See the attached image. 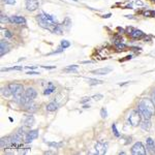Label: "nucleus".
<instances>
[{
    "label": "nucleus",
    "mask_w": 155,
    "mask_h": 155,
    "mask_svg": "<svg viewBox=\"0 0 155 155\" xmlns=\"http://www.w3.org/2000/svg\"><path fill=\"white\" fill-rule=\"evenodd\" d=\"M152 98H153V100L155 101V91L153 92V94H152Z\"/></svg>",
    "instance_id": "603ef678"
},
{
    "label": "nucleus",
    "mask_w": 155,
    "mask_h": 155,
    "mask_svg": "<svg viewBox=\"0 0 155 155\" xmlns=\"http://www.w3.org/2000/svg\"><path fill=\"white\" fill-rule=\"evenodd\" d=\"M152 1H155V0H152Z\"/></svg>",
    "instance_id": "6e6d98bb"
},
{
    "label": "nucleus",
    "mask_w": 155,
    "mask_h": 155,
    "mask_svg": "<svg viewBox=\"0 0 155 155\" xmlns=\"http://www.w3.org/2000/svg\"><path fill=\"white\" fill-rule=\"evenodd\" d=\"M38 1L37 0H25V6L28 12H34L38 8Z\"/></svg>",
    "instance_id": "39448f33"
},
{
    "label": "nucleus",
    "mask_w": 155,
    "mask_h": 155,
    "mask_svg": "<svg viewBox=\"0 0 155 155\" xmlns=\"http://www.w3.org/2000/svg\"><path fill=\"white\" fill-rule=\"evenodd\" d=\"M119 154H120V155H122V154H125V152H124V151H122V152H120Z\"/></svg>",
    "instance_id": "864d4df0"
},
{
    "label": "nucleus",
    "mask_w": 155,
    "mask_h": 155,
    "mask_svg": "<svg viewBox=\"0 0 155 155\" xmlns=\"http://www.w3.org/2000/svg\"><path fill=\"white\" fill-rule=\"evenodd\" d=\"M42 67L47 68V69H53V68H55V66H42Z\"/></svg>",
    "instance_id": "09e8293b"
},
{
    "label": "nucleus",
    "mask_w": 155,
    "mask_h": 155,
    "mask_svg": "<svg viewBox=\"0 0 155 155\" xmlns=\"http://www.w3.org/2000/svg\"><path fill=\"white\" fill-rule=\"evenodd\" d=\"M61 48L62 49H67L70 47V42H69L68 41H65V39H63V41H61Z\"/></svg>",
    "instance_id": "cd10ccee"
},
{
    "label": "nucleus",
    "mask_w": 155,
    "mask_h": 155,
    "mask_svg": "<svg viewBox=\"0 0 155 155\" xmlns=\"http://www.w3.org/2000/svg\"><path fill=\"white\" fill-rule=\"evenodd\" d=\"M34 123H35V119H34V117L32 116V115H30V116H27L26 119L24 120V125L27 126V127H31Z\"/></svg>",
    "instance_id": "dca6fc26"
},
{
    "label": "nucleus",
    "mask_w": 155,
    "mask_h": 155,
    "mask_svg": "<svg viewBox=\"0 0 155 155\" xmlns=\"http://www.w3.org/2000/svg\"><path fill=\"white\" fill-rule=\"evenodd\" d=\"M46 144L48 145V146L52 147V148H61L63 146V143L60 142V143H56V142H46Z\"/></svg>",
    "instance_id": "5701e85b"
},
{
    "label": "nucleus",
    "mask_w": 155,
    "mask_h": 155,
    "mask_svg": "<svg viewBox=\"0 0 155 155\" xmlns=\"http://www.w3.org/2000/svg\"><path fill=\"white\" fill-rule=\"evenodd\" d=\"M128 122L131 124L132 126H138L141 123V115L139 114L138 111H132L129 114L128 117Z\"/></svg>",
    "instance_id": "7ed1b4c3"
},
{
    "label": "nucleus",
    "mask_w": 155,
    "mask_h": 155,
    "mask_svg": "<svg viewBox=\"0 0 155 155\" xmlns=\"http://www.w3.org/2000/svg\"><path fill=\"white\" fill-rule=\"evenodd\" d=\"M117 31L119 33H125V29H123L121 27H117Z\"/></svg>",
    "instance_id": "ea45409f"
},
{
    "label": "nucleus",
    "mask_w": 155,
    "mask_h": 155,
    "mask_svg": "<svg viewBox=\"0 0 155 155\" xmlns=\"http://www.w3.org/2000/svg\"><path fill=\"white\" fill-rule=\"evenodd\" d=\"M89 108H90V104H86V103L84 104V109H89Z\"/></svg>",
    "instance_id": "3c124183"
},
{
    "label": "nucleus",
    "mask_w": 155,
    "mask_h": 155,
    "mask_svg": "<svg viewBox=\"0 0 155 155\" xmlns=\"http://www.w3.org/2000/svg\"><path fill=\"white\" fill-rule=\"evenodd\" d=\"M25 109H26V111L27 112H29V113H34V112H35L36 111V110H37V106H36V104L35 103H34V102H29L28 104H27V106H25Z\"/></svg>",
    "instance_id": "f3484780"
},
{
    "label": "nucleus",
    "mask_w": 155,
    "mask_h": 155,
    "mask_svg": "<svg viewBox=\"0 0 155 155\" xmlns=\"http://www.w3.org/2000/svg\"><path fill=\"white\" fill-rule=\"evenodd\" d=\"M143 14L144 17H155V11H146Z\"/></svg>",
    "instance_id": "c756f323"
},
{
    "label": "nucleus",
    "mask_w": 155,
    "mask_h": 155,
    "mask_svg": "<svg viewBox=\"0 0 155 155\" xmlns=\"http://www.w3.org/2000/svg\"><path fill=\"white\" fill-rule=\"evenodd\" d=\"M141 103H142L143 106L146 108L152 115L155 113V104H154V102H153L152 99H150V98H143L142 101H141Z\"/></svg>",
    "instance_id": "20e7f679"
},
{
    "label": "nucleus",
    "mask_w": 155,
    "mask_h": 155,
    "mask_svg": "<svg viewBox=\"0 0 155 155\" xmlns=\"http://www.w3.org/2000/svg\"><path fill=\"white\" fill-rule=\"evenodd\" d=\"M72 1H76V2H77V1H78V0H72Z\"/></svg>",
    "instance_id": "5fc2aeb1"
},
{
    "label": "nucleus",
    "mask_w": 155,
    "mask_h": 155,
    "mask_svg": "<svg viewBox=\"0 0 155 155\" xmlns=\"http://www.w3.org/2000/svg\"><path fill=\"white\" fill-rule=\"evenodd\" d=\"M38 138V130L37 129H33V130H30L27 132L26 138H25V142L26 143H31L33 140H35Z\"/></svg>",
    "instance_id": "6e6552de"
},
{
    "label": "nucleus",
    "mask_w": 155,
    "mask_h": 155,
    "mask_svg": "<svg viewBox=\"0 0 155 155\" xmlns=\"http://www.w3.org/2000/svg\"><path fill=\"white\" fill-rule=\"evenodd\" d=\"M0 21H1L2 24L9 23V22H11V18H7L6 16H4V14H1V17H0Z\"/></svg>",
    "instance_id": "c85d7f7f"
},
{
    "label": "nucleus",
    "mask_w": 155,
    "mask_h": 155,
    "mask_svg": "<svg viewBox=\"0 0 155 155\" xmlns=\"http://www.w3.org/2000/svg\"><path fill=\"white\" fill-rule=\"evenodd\" d=\"M113 70L112 67H102V68H98L95 70H92L91 73L93 74H98V76H104V74H108L109 72H111Z\"/></svg>",
    "instance_id": "9d476101"
},
{
    "label": "nucleus",
    "mask_w": 155,
    "mask_h": 155,
    "mask_svg": "<svg viewBox=\"0 0 155 155\" xmlns=\"http://www.w3.org/2000/svg\"><path fill=\"white\" fill-rule=\"evenodd\" d=\"M28 69H35L36 68V66H26Z\"/></svg>",
    "instance_id": "8fccbe9b"
},
{
    "label": "nucleus",
    "mask_w": 155,
    "mask_h": 155,
    "mask_svg": "<svg viewBox=\"0 0 155 155\" xmlns=\"http://www.w3.org/2000/svg\"><path fill=\"white\" fill-rule=\"evenodd\" d=\"M23 66H13L9 68H2L1 71H9V70H22Z\"/></svg>",
    "instance_id": "a878e982"
},
{
    "label": "nucleus",
    "mask_w": 155,
    "mask_h": 155,
    "mask_svg": "<svg viewBox=\"0 0 155 155\" xmlns=\"http://www.w3.org/2000/svg\"><path fill=\"white\" fill-rule=\"evenodd\" d=\"M48 86H49V87L44 89V91H43V94H44V95H50V94L53 93V92L55 91V90H56V87H55L52 83H49V84H48Z\"/></svg>",
    "instance_id": "a211bd4d"
},
{
    "label": "nucleus",
    "mask_w": 155,
    "mask_h": 155,
    "mask_svg": "<svg viewBox=\"0 0 155 155\" xmlns=\"http://www.w3.org/2000/svg\"><path fill=\"white\" fill-rule=\"evenodd\" d=\"M93 99H95V100H100V99L103 98V96L101 95V94H95V95H93L92 96Z\"/></svg>",
    "instance_id": "f704fd0d"
},
{
    "label": "nucleus",
    "mask_w": 155,
    "mask_h": 155,
    "mask_svg": "<svg viewBox=\"0 0 155 155\" xmlns=\"http://www.w3.org/2000/svg\"><path fill=\"white\" fill-rule=\"evenodd\" d=\"M22 86H23V85H21V84H16V83H14V84H9V85H8V87H9V89L12 90L13 94L16 92L19 88H21Z\"/></svg>",
    "instance_id": "b1692460"
},
{
    "label": "nucleus",
    "mask_w": 155,
    "mask_h": 155,
    "mask_svg": "<svg viewBox=\"0 0 155 155\" xmlns=\"http://www.w3.org/2000/svg\"><path fill=\"white\" fill-rule=\"evenodd\" d=\"M4 35H5V37L6 38H12L13 37V33L9 31V30H5V31H4Z\"/></svg>",
    "instance_id": "72a5a7b5"
},
{
    "label": "nucleus",
    "mask_w": 155,
    "mask_h": 155,
    "mask_svg": "<svg viewBox=\"0 0 155 155\" xmlns=\"http://www.w3.org/2000/svg\"><path fill=\"white\" fill-rule=\"evenodd\" d=\"M78 65H68L67 67L63 68V71L66 72H77L78 71Z\"/></svg>",
    "instance_id": "4be33fe9"
},
{
    "label": "nucleus",
    "mask_w": 155,
    "mask_h": 155,
    "mask_svg": "<svg viewBox=\"0 0 155 155\" xmlns=\"http://www.w3.org/2000/svg\"><path fill=\"white\" fill-rule=\"evenodd\" d=\"M0 145H1V148H7V147L14 146L13 138L12 137H4V138H2L1 141H0Z\"/></svg>",
    "instance_id": "1a4fd4ad"
},
{
    "label": "nucleus",
    "mask_w": 155,
    "mask_h": 155,
    "mask_svg": "<svg viewBox=\"0 0 155 155\" xmlns=\"http://www.w3.org/2000/svg\"><path fill=\"white\" fill-rule=\"evenodd\" d=\"M126 44L125 43H123V42H120V43H117L116 44V49H117V51H125V49H126Z\"/></svg>",
    "instance_id": "bb28decb"
},
{
    "label": "nucleus",
    "mask_w": 155,
    "mask_h": 155,
    "mask_svg": "<svg viewBox=\"0 0 155 155\" xmlns=\"http://www.w3.org/2000/svg\"><path fill=\"white\" fill-rule=\"evenodd\" d=\"M130 35L131 38L133 39H141L145 36V33L142 31V30H139V29H133L132 30V32L129 34Z\"/></svg>",
    "instance_id": "ddd939ff"
},
{
    "label": "nucleus",
    "mask_w": 155,
    "mask_h": 155,
    "mask_svg": "<svg viewBox=\"0 0 155 155\" xmlns=\"http://www.w3.org/2000/svg\"><path fill=\"white\" fill-rule=\"evenodd\" d=\"M0 49H1V51H0V56H4L6 53H8V51H9V43L7 42H5V41H2L0 42Z\"/></svg>",
    "instance_id": "9b49d317"
},
{
    "label": "nucleus",
    "mask_w": 155,
    "mask_h": 155,
    "mask_svg": "<svg viewBox=\"0 0 155 155\" xmlns=\"http://www.w3.org/2000/svg\"><path fill=\"white\" fill-rule=\"evenodd\" d=\"M1 94H2L4 97H8V96L12 95L13 92H12V90L9 89V87L6 86V87H3V88L1 89Z\"/></svg>",
    "instance_id": "6ab92c4d"
},
{
    "label": "nucleus",
    "mask_w": 155,
    "mask_h": 155,
    "mask_svg": "<svg viewBox=\"0 0 155 155\" xmlns=\"http://www.w3.org/2000/svg\"><path fill=\"white\" fill-rule=\"evenodd\" d=\"M4 3L6 4H11V5H14V3H16V0H3Z\"/></svg>",
    "instance_id": "c9c22d12"
},
{
    "label": "nucleus",
    "mask_w": 155,
    "mask_h": 155,
    "mask_svg": "<svg viewBox=\"0 0 155 155\" xmlns=\"http://www.w3.org/2000/svg\"><path fill=\"white\" fill-rule=\"evenodd\" d=\"M108 146L109 144L108 143H102V142H97L95 144V150H96V153L97 154H106L107 153V150H108Z\"/></svg>",
    "instance_id": "0eeeda50"
},
{
    "label": "nucleus",
    "mask_w": 155,
    "mask_h": 155,
    "mask_svg": "<svg viewBox=\"0 0 155 155\" xmlns=\"http://www.w3.org/2000/svg\"><path fill=\"white\" fill-rule=\"evenodd\" d=\"M140 126L143 130L145 131H148L150 128H151V121H150V119H144L143 121L140 123Z\"/></svg>",
    "instance_id": "2eb2a0df"
},
{
    "label": "nucleus",
    "mask_w": 155,
    "mask_h": 155,
    "mask_svg": "<svg viewBox=\"0 0 155 155\" xmlns=\"http://www.w3.org/2000/svg\"><path fill=\"white\" fill-rule=\"evenodd\" d=\"M90 99H91V97H89V96H85V97H83V98L81 99V103H82V104L87 103V102H89Z\"/></svg>",
    "instance_id": "473e14b6"
},
{
    "label": "nucleus",
    "mask_w": 155,
    "mask_h": 155,
    "mask_svg": "<svg viewBox=\"0 0 155 155\" xmlns=\"http://www.w3.org/2000/svg\"><path fill=\"white\" fill-rule=\"evenodd\" d=\"M127 19H132V20H134V17L132 16V14H127V16H125Z\"/></svg>",
    "instance_id": "a18cd8bd"
},
{
    "label": "nucleus",
    "mask_w": 155,
    "mask_h": 155,
    "mask_svg": "<svg viewBox=\"0 0 155 155\" xmlns=\"http://www.w3.org/2000/svg\"><path fill=\"white\" fill-rule=\"evenodd\" d=\"M112 130H113V132H114V134H115V137H117V138L120 137V133H119L118 129H117V127H116V124H115V123L112 125Z\"/></svg>",
    "instance_id": "7c9ffc66"
},
{
    "label": "nucleus",
    "mask_w": 155,
    "mask_h": 155,
    "mask_svg": "<svg viewBox=\"0 0 155 155\" xmlns=\"http://www.w3.org/2000/svg\"><path fill=\"white\" fill-rule=\"evenodd\" d=\"M25 95H26L27 97H29L31 100H33V99H35L36 96H37V92L35 89L33 88H28L26 91H25Z\"/></svg>",
    "instance_id": "4468645a"
},
{
    "label": "nucleus",
    "mask_w": 155,
    "mask_h": 155,
    "mask_svg": "<svg viewBox=\"0 0 155 155\" xmlns=\"http://www.w3.org/2000/svg\"><path fill=\"white\" fill-rule=\"evenodd\" d=\"M87 81H88L89 85H91V86H94V85H98V84H102V83H103L102 81H100V80H96V79H91V78L87 79Z\"/></svg>",
    "instance_id": "393cba45"
},
{
    "label": "nucleus",
    "mask_w": 155,
    "mask_h": 155,
    "mask_svg": "<svg viewBox=\"0 0 155 155\" xmlns=\"http://www.w3.org/2000/svg\"><path fill=\"white\" fill-rule=\"evenodd\" d=\"M103 19H109L110 17H112V14H103V16H101Z\"/></svg>",
    "instance_id": "a19ab883"
},
{
    "label": "nucleus",
    "mask_w": 155,
    "mask_h": 155,
    "mask_svg": "<svg viewBox=\"0 0 155 155\" xmlns=\"http://www.w3.org/2000/svg\"><path fill=\"white\" fill-rule=\"evenodd\" d=\"M36 20H37V22H38V24H39V26H41V27L49 30V31L52 32V33L56 32V29H57L59 24L51 21V20H49L46 16H44L43 13H42L41 14H38V16L36 17Z\"/></svg>",
    "instance_id": "f257e3e1"
},
{
    "label": "nucleus",
    "mask_w": 155,
    "mask_h": 155,
    "mask_svg": "<svg viewBox=\"0 0 155 155\" xmlns=\"http://www.w3.org/2000/svg\"><path fill=\"white\" fill-rule=\"evenodd\" d=\"M63 52V49H59L58 51H55V52H52V53H49V55H53V54H58V53H62Z\"/></svg>",
    "instance_id": "58836bf2"
},
{
    "label": "nucleus",
    "mask_w": 155,
    "mask_h": 155,
    "mask_svg": "<svg viewBox=\"0 0 155 155\" xmlns=\"http://www.w3.org/2000/svg\"><path fill=\"white\" fill-rule=\"evenodd\" d=\"M100 116H101L102 119H104V118L108 117V111H107L106 108H102V109L100 110Z\"/></svg>",
    "instance_id": "2f4dec72"
},
{
    "label": "nucleus",
    "mask_w": 155,
    "mask_h": 155,
    "mask_svg": "<svg viewBox=\"0 0 155 155\" xmlns=\"http://www.w3.org/2000/svg\"><path fill=\"white\" fill-rule=\"evenodd\" d=\"M130 49L132 51H139V50H141V48H138V47H131Z\"/></svg>",
    "instance_id": "c03bdc74"
},
{
    "label": "nucleus",
    "mask_w": 155,
    "mask_h": 155,
    "mask_svg": "<svg viewBox=\"0 0 155 155\" xmlns=\"http://www.w3.org/2000/svg\"><path fill=\"white\" fill-rule=\"evenodd\" d=\"M83 64H90V63H93V61H91V60H86V61H82Z\"/></svg>",
    "instance_id": "37998d69"
},
{
    "label": "nucleus",
    "mask_w": 155,
    "mask_h": 155,
    "mask_svg": "<svg viewBox=\"0 0 155 155\" xmlns=\"http://www.w3.org/2000/svg\"><path fill=\"white\" fill-rule=\"evenodd\" d=\"M131 58H132V55H128V56L125 57V59H124V60H130Z\"/></svg>",
    "instance_id": "de8ad7c7"
},
{
    "label": "nucleus",
    "mask_w": 155,
    "mask_h": 155,
    "mask_svg": "<svg viewBox=\"0 0 155 155\" xmlns=\"http://www.w3.org/2000/svg\"><path fill=\"white\" fill-rule=\"evenodd\" d=\"M11 23H14L18 25H26V19L21 16H13L11 17Z\"/></svg>",
    "instance_id": "f8f14e48"
},
{
    "label": "nucleus",
    "mask_w": 155,
    "mask_h": 155,
    "mask_svg": "<svg viewBox=\"0 0 155 155\" xmlns=\"http://www.w3.org/2000/svg\"><path fill=\"white\" fill-rule=\"evenodd\" d=\"M134 3H136L138 6H144V2H142L141 0H137V1L134 2Z\"/></svg>",
    "instance_id": "4c0bfd02"
},
{
    "label": "nucleus",
    "mask_w": 155,
    "mask_h": 155,
    "mask_svg": "<svg viewBox=\"0 0 155 155\" xmlns=\"http://www.w3.org/2000/svg\"><path fill=\"white\" fill-rule=\"evenodd\" d=\"M58 109V104L56 102H50L48 106H47V111L48 112H54V111H56V110Z\"/></svg>",
    "instance_id": "412c9836"
},
{
    "label": "nucleus",
    "mask_w": 155,
    "mask_h": 155,
    "mask_svg": "<svg viewBox=\"0 0 155 155\" xmlns=\"http://www.w3.org/2000/svg\"><path fill=\"white\" fill-rule=\"evenodd\" d=\"M131 153L133 155H145L146 154V148L144 147L142 142H137L131 147Z\"/></svg>",
    "instance_id": "f03ea898"
},
{
    "label": "nucleus",
    "mask_w": 155,
    "mask_h": 155,
    "mask_svg": "<svg viewBox=\"0 0 155 155\" xmlns=\"http://www.w3.org/2000/svg\"><path fill=\"white\" fill-rule=\"evenodd\" d=\"M138 112H139L140 115H141V117H143L144 119H150V118H151V116H152V114L150 113L141 102H140L139 106H138Z\"/></svg>",
    "instance_id": "423d86ee"
},
{
    "label": "nucleus",
    "mask_w": 155,
    "mask_h": 155,
    "mask_svg": "<svg viewBox=\"0 0 155 155\" xmlns=\"http://www.w3.org/2000/svg\"><path fill=\"white\" fill-rule=\"evenodd\" d=\"M27 74H39V72H37V71H27Z\"/></svg>",
    "instance_id": "79ce46f5"
},
{
    "label": "nucleus",
    "mask_w": 155,
    "mask_h": 155,
    "mask_svg": "<svg viewBox=\"0 0 155 155\" xmlns=\"http://www.w3.org/2000/svg\"><path fill=\"white\" fill-rule=\"evenodd\" d=\"M132 30H133V28L129 26V27H127V28L125 29V33H128V34H130V33L132 32Z\"/></svg>",
    "instance_id": "e433bc0d"
},
{
    "label": "nucleus",
    "mask_w": 155,
    "mask_h": 155,
    "mask_svg": "<svg viewBox=\"0 0 155 155\" xmlns=\"http://www.w3.org/2000/svg\"><path fill=\"white\" fill-rule=\"evenodd\" d=\"M62 24H63V27H64V28L67 29V30H69V28H70V26H71V20H70V18H69V17L64 18Z\"/></svg>",
    "instance_id": "aec40b11"
},
{
    "label": "nucleus",
    "mask_w": 155,
    "mask_h": 155,
    "mask_svg": "<svg viewBox=\"0 0 155 155\" xmlns=\"http://www.w3.org/2000/svg\"><path fill=\"white\" fill-rule=\"evenodd\" d=\"M125 8H127V9H130V8H132V4L130 3V4H127V5L125 6Z\"/></svg>",
    "instance_id": "49530a36"
}]
</instances>
